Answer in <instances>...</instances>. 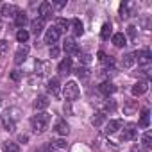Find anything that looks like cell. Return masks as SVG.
<instances>
[{
	"mask_svg": "<svg viewBox=\"0 0 152 152\" xmlns=\"http://www.w3.org/2000/svg\"><path fill=\"white\" fill-rule=\"evenodd\" d=\"M134 63H136L134 54H125V56H124V59H122V66H124V68H131Z\"/></svg>",
	"mask_w": 152,
	"mask_h": 152,
	"instance_id": "obj_23",
	"label": "cell"
},
{
	"mask_svg": "<svg viewBox=\"0 0 152 152\" xmlns=\"http://www.w3.org/2000/svg\"><path fill=\"white\" fill-rule=\"evenodd\" d=\"M57 70H59V73H63V75L70 73V72H72V59H70V57H64V59L59 63Z\"/></svg>",
	"mask_w": 152,
	"mask_h": 152,
	"instance_id": "obj_14",
	"label": "cell"
},
{
	"mask_svg": "<svg viewBox=\"0 0 152 152\" xmlns=\"http://www.w3.org/2000/svg\"><path fill=\"white\" fill-rule=\"evenodd\" d=\"M148 109H141V116H140V127H143V129H147L148 127V124H150V120H148Z\"/></svg>",
	"mask_w": 152,
	"mask_h": 152,
	"instance_id": "obj_22",
	"label": "cell"
},
{
	"mask_svg": "<svg viewBox=\"0 0 152 152\" xmlns=\"http://www.w3.org/2000/svg\"><path fill=\"white\" fill-rule=\"evenodd\" d=\"M136 9H138V4L132 2V0H127L120 6V16L122 18H129V16H134L136 15Z\"/></svg>",
	"mask_w": 152,
	"mask_h": 152,
	"instance_id": "obj_5",
	"label": "cell"
},
{
	"mask_svg": "<svg viewBox=\"0 0 152 152\" xmlns=\"http://www.w3.org/2000/svg\"><path fill=\"white\" fill-rule=\"evenodd\" d=\"M54 6H56L57 9H61V7H64V6H66V2H64V0H61V2H54Z\"/></svg>",
	"mask_w": 152,
	"mask_h": 152,
	"instance_id": "obj_41",
	"label": "cell"
},
{
	"mask_svg": "<svg viewBox=\"0 0 152 152\" xmlns=\"http://www.w3.org/2000/svg\"><path fill=\"white\" fill-rule=\"evenodd\" d=\"M143 147L145 148H150L152 147V136H150V132H145L143 134Z\"/></svg>",
	"mask_w": 152,
	"mask_h": 152,
	"instance_id": "obj_33",
	"label": "cell"
},
{
	"mask_svg": "<svg viewBox=\"0 0 152 152\" xmlns=\"http://www.w3.org/2000/svg\"><path fill=\"white\" fill-rule=\"evenodd\" d=\"M99 91L102 93V95H106V97H109V95H113L115 91H116V86L113 84V83H109V81H104L100 86H99Z\"/></svg>",
	"mask_w": 152,
	"mask_h": 152,
	"instance_id": "obj_10",
	"label": "cell"
},
{
	"mask_svg": "<svg viewBox=\"0 0 152 152\" xmlns=\"http://www.w3.org/2000/svg\"><path fill=\"white\" fill-rule=\"evenodd\" d=\"M4 152H20V147L13 141H6L4 143Z\"/></svg>",
	"mask_w": 152,
	"mask_h": 152,
	"instance_id": "obj_29",
	"label": "cell"
},
{
	"mask_svg": "<svg viewBox=\"0 0 152 152\" xmlns=\"http://www.w3.org/2000/svg\"><path fill=\"white\" fill-rule=\"evenodd\" d=\"M147 90H148V84H147V81H140V83H136L134 86H132V95L134 97H140V95H143V93H147Z\"/></svg>",
	"mask_w": 152,
	"mask_h": 152,
	"instance_id": "obj_11",
	"label": "cell"
},
{
	"mask_svg": "<svg viewBox=\"0 0 152 152\" xmlns=\"http://www.w3.org/2000/svg\"><path fill=\"white\" fill-rule=\"evenodd\" d=\"M2 15L4 16H16L18 15V7L15 6V4H6V6H2Z\"/></svg>",
	"mask_w": 152,
	"mask_h": 152,
	"instance_id": "obj_16",
	"label": "cell"
},
{
	"mask_svg": "<svg viewBox=\"0 0 152 152\" xmlns=\"http://www.w3.org/2000/svg\"><path fill=\"white\" fill-rule=\"evenodd\" d=\"M63 95H64V100H68V102L77 100V99H79V95H81V90H79L77 83H73V81L66 83V86L63 88Z\"/></svg>",
	"mask_w": 152,
	"mask_h": 152,
	"instance_id": "obj_3",
	"label": "cell"
},
{
	"mask_svg": "<svg viewBox=\"0 0 152 152\" xmlns=\"http://www.w3.org/2000/svg\"><path fill=\"white\" fill-rule=\"evenodd\" d=\"M104 120H106V115H104V113H97V115L91 118V124H93L95 127H100V125L104 124Z\"/></svg>",
	"mask_w": 152,
	"mask_h": 152,
	"instance_id": "obj_28",
	"label": "cell"
},
{
	"mask_svg": "<svg viewBox=\"0 0 152 152\" xmlns=\"http://www.w3.org/2000/svg\"><path fill=\"white\" fill-rule=\"evenodd\" d=\"M16 39H18L20 43H27V39H29V32H27L25 29H20V31L16 32Z\"/></svg>",
	"mask_w": 152,
	"mask_h": 152,
	"instance_id": "obj_30",
	"label": "cell"
},
{
	"mask_svg": "<svg viewBox=\"0 0 152 152\" xmlns=\"http://www.w3.org/2000/svg\"><path fill=\"white\" fill-rule=\"evenodd\" d=\"M131 152H141V150H140L138 147H132V150H131Z\"/></svg>",
	"mask_w": 152,
	"mask_h": 152,
	"instance_id": "obj_43",
	"label": "cell"
},
{
	"mask_svg": "<svg viewBox=\"0 0 152 152\" xmlns=\"http://www.w3.org/2000/svg\"><path fill=\"white\" fill-rule=\"evenodd\" d=\"M7 48H9V43L6 39H0V56H6Z\"/></svg>",
	"mask_w": 152,
	"mask_h": 152,
	"instance_id": "obj_35",
	"label": "cell"
},
{
	"mask_svg": "<svg viewBox=\"0 0 152 152\" xmlns=\"http://www.w3.org/2000/svg\"><path fill=\"white\" fill-rule=\"evenodd\" d=\"M20 109L18 107H9V109H6L4 111V115L0 116V120H2V125H4V129L6 131H15L16 129V122L20 120Z\"/></svg>",
	"mask_w": 152,
	"mask_h": 152,
	"instance_id": "obj_1",
	"label": "cell"
},
{
	"mask_svg": "<svg viewBox=\"0 0 152 152\" xmlns=\"http://www.w3.org/2000/svg\"><path fill=\"white\" fill-rule=\"evenodd\" d=\"M134 59L138 61V64H141L143 68H148L150 66V63H152V54H150V50H138V52H134Z\"/></svg>",
	"mask_w": 152,
	"mask_h": 152,
	"instance_id": "obj_4",
	"label": "cell"
},
{
	"mask_svg": "<svg viewBox=\"0 0 152 152\" xmlns=\"http://www.w3.org/2000/svg\"><path fill=\"white\" fill-rule=\"evenodd\" d=\"M29 52H31V48H29L27 45H20L18 50H16V54H15V63H16V64H22V63L27 59Z\"/></svg>",
	"mask_w": 152,
	"mask_h": 152,
	"instance_id": "obj_9",
	"label": "cell"
},
{
	"mask_svg": "<svg viewBox=\"0 0 152 152\" xmlns=\"http://www.w3.org/2000/svg\"><path fill=\"white\" fill-rule=\"evenodd\" d=\"M83 61H84V63H90V56H88V54H84V56H83Z\"/></svg>",
	"mask_w": 152,
	"mask_h": 152,
	"instance_id": "obj_42",
	"label": "cell"
},
{
	"mask_svg": "<svg viewBox=\"0 0 152 152\" xmlns=\"http://www.w3.org/2000/svg\"><path fill=\"white\" fill-rule=\"evenodd\" d=\"M122 127V120H109L107 124H106V134H115L118 129Z\"/></svg>",
	"mask_w": 152,
	"mask_h": 152,
	"instance_id": "obj_13",
	"label": "cell"
},
{
	"mask_svg": "<svg viewBox=\"0 0 152 152\" xmlns=\"http://www.w3.org/2000/svg\"><path fill=\"white\" fill-rule=\"evenodd\" d=\"M0 27H2V20H0Z\"/></svg>",
	"mask_w": 152,
	"mask_h": 152,
	"instance_id": "obj_44",
	"label": "cell"
},
{
	"mask_svg": "<svg viewBox=\"0 0 152 152\" xmlns=\"http://www.w3.org/2000/svg\"><path fill=\"white\" fill-rule=\"evenodd\" d=\"M127 34H129L131 38H134V36H136V27H134V25H129V27H127Z\"/></svg>",
	"mask_w": 152,
	"mask_h": 152,
	"instance_id": "obj_38",
	"label": "cell"
},
{
	"mask_svg": "<svg viewBox=\"0 0 152 152\" xmlns=\"http://www.w3.org/2000/svg\"><path fill=\"white\" fill-rule=\"evenodd\" d=\"M102 109H104V111H115V109H116L115 100H111V99H109V100H106V102L102 104Z\"/></svg>",
	"mask_w": 152,
	"mask_h": 152,
	"instance_id": "obj_31",
	"label": "cell"
},
{
	"mask_svg": "<svg viewBox=\"0 0 152 152\" xmlns=\"http://www.w3.org/2000/svg\"><path fill=\"white\" fill-rule=\"evenodd\" d=\"M50 147H52L54 150H66V148H68V143H66L64 140H54V141L50 143Z\"/></svg>",
	"mask_w": 152,
	"mask_h": 152,
	"instance_id": "obj_24",
	"label": "cell"
},
{
	"mask_svg": "<svg viewBox=\"0 0 152 152\" xmlns=\"http://www.w3.org/2000/svg\"><path fill=\"white\" fill-rule=\"evenodd\" d=\"M48 104H50V100H48L45 95H39V97L34 100V104H32V106H34V109H38V111H39V109H45V107H48Z\"/></svg>",
	"mask_w": 152,
	"mask_h": 152,
	"instance_id": "obj_18",
	"label": "cell"
},
{
	"mask_svg": "<svg viewBox=\"0 0 152 152\" xmlns=\"http://www.w3.org/2000/svg\"><path fill=\"white\" fill-rule=\"evenodd\" d=\"M63 48H64L66 54H79V47H77V43H75L73 39H66Z\"/></svg>",
	"mask_w": 152,
	"mask_h": 152,
	"instance_id": "obj_15",
	"label": "cell"
},
{
	"mask_svg": "<svg viewBox=\"0 0 152 152\" xmlns=\"http://www.w3.org/2000/svg\"><path fill=\"white\" fill-rule=\"evenodd\" d=\"M15 23H16L18 27H25V23H27V15L22 13V11H18V15L15 16Z\"/></svg>",
	"mask_w": 152,
	"mask_h": 152,
	"instance_id": "obj_25",
	"label": "cell"
},
{
	"mask_svg": "<svg viewBox=\"0 0 152 152\" xmlns=\"http://www.w3.org/2000/svg\"><path fill=\"white\" fill-rule=\"evenodd\" d=\"M47 68V63H43V61H36V73H39V75H43L45 70Z\"/></svg>",
	"mask_w": 152,
	"mask_h": 152,
	"instance_id": "obj_34",
	"label": "cell"
},
{
	"mask_svg": "<svg viewBox=\"0 0 152 152\" xmlns=\"http://www.w3.org/2000/svg\"><path fill=\"white\" fill-rule=\"evenodd\" d=\"M113 43H115V47H125V45H127V38H125V34H124V32H116V34H113Z\"/></svg>",
	"mask_w": 152,
	"mask_h": 152,
	"instance_id": "obj_21",
	"label": "cell"
},
{
	"mask_svg": "<svg viewBox=\"0 0 152 152\" xmlns=\"http://www.w3.org/2000/svg\"><path fill=\"white\" fill-rule=\"evenodd\" d=\"M11 79H13V81H20V79H22V73H20L18 70H13V73H11Z\"/></svg>",
	"mask_w": 152,
	"mask_h": 152,
	"instance_id": "obj_37",
	"label": "cell"
},
{
	"mask_svg": "<svg viewBox=\"0 0 152 152\" xmlns=\"http://www.w3.org/2000/svg\"><path fill=\"white\" fill-rule=\"evenodd\" d=\"M38 13H39V18L43 22H47L50 16H52V4L50 2H41L39 7H38Z\"/></svg>",
	"mask_w": 152,
	"mask_h": 152,
	"instance_id": "obj_7",
	"label": "cell"
},
{
	"mask_svg": "<svg viewBox=\"0 0 152 152\" xmlns=\"http://www.w3.org/2000/svg\"><path fill=\"white\" fill-rule=\"evenodd\" d=\"M136 138H138V127L129 124L122 132V141H134Z\"/></svg>",
	"mask_w": 152,
	"mask_h": 152,
	"instance_id": "obj_6",
	"label": "cell"
},
{
	"mask_svg": "<svg viewBox=\"0 0 152 152\" xmlns=\"http://www.w3.org/2000/svg\"><path fill=\"white\" fill-rule=\"evenodd\" d=\"M72 32H73L75 38L83 36V32H84V25H83V22H81L79 18H73V20H72Z\"/></svg>",
	"mask_w": 152,
	"mask_h": 152,
	"instance_id": "obj_12",
	"label": "cell"
},
{
	"mask_svg": "<svg viewBox=\"0 0 152 152\" xmlns=\"http://www.w3.org/2000/svg\"><path fill=\"white\" fill-rule=\"evenodd\" d=\"M47 90H48V93L50 95H54V97H57L59 95V79H50L48 81V86H47Z\"/></svg>",
	"mask_w": 152,
	"mask_h": 152,
	"instance_id": "obj_17",
	"label": "cell"
},
{
	"mask_svg": "<svg viewBox=\"0 0 152 152\" xmlns=\"http://www.w3.org/2000/svg\"><path fill=\"white\" fill-rule=\"evenodd\" d=\"M99 61H100L102 64H109V66L113 64V59H111V57H107L104 52H99Z\"/></svg>",
	"mask_w": 152,
	"mask_h": 152,
	"instance_id": "obj_32",
	"label": "cell"
},
{
	"mask_svg": "<svg viewBox=\"0 0 152 152\" xmlns=\"http://www.w3.org/2000/svg\"><path fill=\"white\" fill-rule=\"evenodd\" d=\"M111 34H113L111 23H104V25H102V31H100V38H102V39H109Z\"/></svg>",
	"mask_w": 152,
	"mask_h": 152,
	"instance_id": "obj_27",
	"label": "cell"
},
{
	"mask_svg": "<svg viewBox=\"0 0 152 152\" xmlns=\"http://www.w3.org/2000/svg\"><path fill=\"white\" fill-rule=\"evenodd\" d=\"M48 122H50V115L48 113H38V115H34L31 118V125H32L34 132H38V134H41V132L47 131Z\"/></svg>",
	"mask_w": 152,
	"mask_h": 152,
	"instance_id": "obj_2",
	"label": "cell"
},
{
	"mask_svg": "<svg viewBox=\"0 0 152 152\" xmlns=\"http://www.w3.org/2000/svg\"><path fill=\"white\" fill-rule=\"evenodd\" d=\"M59 32H66V29H68V22L64 20V18H57L56 20V25H54Z\"/></svg>",
	"mask_w": 152,
	"mask_h": 152,
	"instance_id": "obj_26",
	"label": "cell"
},
{
	"mask_svg": "<svg viewBox=\"0 0 152 152\" xmlns=\"http://www.w3.org/2000/svg\"><path fill=\"white\" fill-rule=\"evenodd\" d=\"M59 56V48L57 47H52L50 48V57H57Z\"/></svg>",
	"mask_w": 152,
	"mask_h": 152,
	"instance_id": "obj_40",
	"label": "cell"
},
{
	"mask_svg": "<svg viewBox=\"0 0 152 152\" xmlns=\"http://www.w3.org/2000/svg\"><path fill=\"white\" fill-rule=\"evenodd\" d=\"M43 25H45V22H43L41 18H36V20H32V22H31V29H32V32H34L36 36H39V34H41Z\"/></svg>",
	"mask_w": 152,
	"mask_h": 152,
	"instance_id": "obj_20",
	"label": "cell"
},
{
	"mask_svg": "<svg viewBox=\"0 0 152 152\" xmlns=\"http://www.w3.org/2000/svg\"><path fill=\"white\" fill-rule=\"evenodd\" d=\"M59 36H61V32H59L56 27H50V29H47V34H45V43L54 47V43H57Z\"/></svg>",
	"mask_w": 152,
	"mask_h": 152,
	"instance_id": "obj_8",
	"label": "cell"
},
{
	"mask_svg": "<svg viewBox=\"0 0 152 152\" xmlns=\"http://www.w3.org/2000/svg\"><path fill=\"white\" fill-rule=\"evenodd\" d=\"M56 132H57L59 136H66V134L70 132L68 124H66L64 120H57V124H56Z\"/></svg>",
	"mask_w": 152,
	"mask_h": 152,
	"instance_id": "obj_19",
	"label": "cell"
},
{
	"mask_svg": "<svg viewBox=\"0 0 152 152\" xmlns=\"http://www.w3.org/2000/svg\"><path fill=\"white\" fill-rule=\"evenodd\" d=\"M36 152H56V150H54V148H52L50 145H45V147H41V148H38Z\"/></svg>",
	"mask_w": 152,
	"mask_h": 152,
	"instance_id": "obj_39",
	"label": "cell"
},
{
	"mask_svg": "<svg viewBox=\"0 0 152 152\" xmlns=\"http://www.w3.org/2000/svg\"><path fill=\"white\" fill-rule=\"evenodd\" d=\"M88 72H90V70H88L86 66H79V68H77V75H79V77H83V79H84V77H88V75H90Z\"/></svg>",
	"mask_w": 152,
	"mask_h": 152,
	"instance_id": "obj_36",
	"label": "cell"
}]
</instances>
